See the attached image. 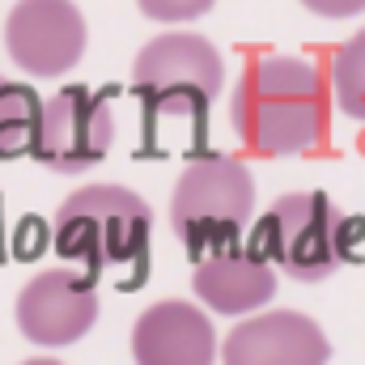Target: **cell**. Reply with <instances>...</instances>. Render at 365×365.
I'll list each match as a JSON object with an SVG mask.
<instances>
[{"instance_id": "6da1fadb", "label": "cell", "mask_w": 365, "mask_h": 365, "mask_svg": "<svg viewBox=\"0 0 365 365\" xmlns=\"http://www.w3.org/2000/svg\"><path fill=\"white\" fill-rule=\"evenodd\" d=\"M331 93L323 73L302 56H259L230 93V123L247 149L297 158L327 140Z\"/></svg>"}, {"instance_id": "7a4b0ae2", "label": "cell", "mask_w": 365, "mask_h": 365, "mask_svg": "<svg viewBox=\"0 0 365 365\" xmlns=\"http://www.w3.org/2000/svg\"><path fill=\"white\" fill-rule=\"evenodd\" d=\"M153 208L119 182H90L56 208L51 242L68 264H81L90 276L140 268L149 259Z\"/></svg>"}, {"instance_id": "3957f363", "label": "cell", "mask_w": 365, "mask_h": 365, "mask_svg": "<svg viewBox=\"0 0 365 365\" xmlns=\"http://www.w3.org/2000/svg\"><path fill=\"white\" fill-rule=\"evenodd\" d=\"M361 225L349 221L327 191H289L259 217L251 242L289 280H327L349 255Z\"/></svg>"}, {"instance_id": "277c9868", "label": "cell", "mask_w": 365, "mask_h": 365, "mask_svg": "<svg viewBox=\"0 0 365 365\" xmlns=\"http://www.w3.org/2000/svg\"><path fill=\"white\" fill-rule=\"evenodd\" d=\"M251 212H255V179L251 166L234 153L195 158L179 175L170 195V225L191 259L242 238Z\"/></svg>"}, {"instance_id": "5b68a950", "label": "cell", "mask_w": 365, "mask_h": 365, "mask_svg": "<svg viewBox=\"0 0 365 365\" xmlns=\"http://www.w3.org/2000/svg\"><path fill=\"white\" fill-rule=\"evenodd\" d=\"M225 86V60L204 34H162L136 51L132 93L145 106V123L162 115L204 119Z\"/></svg>"}, {"instance_id": "8992f818", "label": "cell", "mask_w": 365, "mask_h": 365, "mask_svg": "<svg viewBox=\"0 0 365 365\" xmlns=\"http://www.w3.org/2000/svg\"><path fill=\"white\" fill-rule=\"evenodd\" d=\"M115 145V110L110 98L86 90V86H64L56 98L43 102L38 110V136H34V158L60 175H77L98 166Z\"/></svg>"}, {"instance_id": "52a82bcc", "label": "cell", "mask_w": 365, "mask_h": 365, "mask_svg": "<svg viewBox=\"0 0 365 365\" xmlns=\"http://www.w3.org/2000/svg\"><path fill=\"white\" fill-rule=\"evenodd\" d=\"M86 17L73 0H17L4 21V47L30 77H64L86 56Z\"/></svg>"}, {"instance_id": "ba28073f", "label": "cell", "mask_w": 365, "mask_h": 365, "mask_svg": "<svg viewBox=\"0 0 365 365\" xmlns=\"http://www.w3.org/2000/svg\"><path fill=\"white\" fill-rule=\"evenodd\" d=\"M98 319L93 280H81L73 268H47L17 293V327L38 349H64L90 336Z\"/></svg>"}, {"instance_id": "9c48e42d", "label": "cell", "mask_w": 365, "mask_h": 365, "mask_svg": "<svg viewBox=\"0 0 365 365\" xmlns=\"http://www.w3.org/2000/svg\"><path fill=\"white\" fill-rule=\"evenodd\" d=\"M191 289L217 314H251L276 297V268L264 259L255 242L234 238L195 259Z\"/></svg>"}, {"instance_id": "30bf717a", "label": "cell", "mask_w": 365, "mask_h": 365, "mask_svg": "<svg viewBox=\"0 0 365 365\" xmlns=\"http://www.w3.org/2000/svg\"><path fill=\"white\" fill-rule=\"evenodd\" d=\"M221 357L230 365H319L331 357V344L310 314L268 310L242 319L225 336Z\"/></svg>"}, {"instance_id": "8fae6325", "label": "cell", "mask_w": 365, "mask_h": 365, "mask_svg": "<svg viewBox=\"0 0 365 365\" xmlns=\"http://www.w3.org/2000/svg\"><path fill=\"white\" fill-rule=\"evenodd\" d=\"M132 357L140 365H208L217 357L212 323L200 306L166 297L136 319Z\"/></svg>"}, {"instance_id": "7c38bea8", "label": "cell", "mask_w": 365, "mask_h": 365, "mask_svg": "<svg viewBox=\"0 0 365 365\" xmlns=\"http://www.w3.org/2000/svg\"><path fill=\"white\" fill-rule=\"evenodd\" d=\"M38 110H43V98L30 86H17V81L0 77V162L34 153Z\"/></svg>"}, {"instance_id": "4fadbf2b", "label": "cell", "mask_w": 365, "mask_h": 365, "mask_svg": "<svg viewBox=\"0 0 365 365\" xmlns=\"http://www.w3.org/2000/svg\"><path fill=\"white\" fill-rule=\"evenodd\" d=\"M327 93L336 98V106L349 119L365 123V30H357L349 43L336 47V56H331V90Z\"/></svg>"}, {"instance_id": "5bb4252c", "label": "cell", "mask_w": 365, "mask_h": 365, "mask_svg": "<svg viewBox=\"0 0 365 365\" xmlns=\"http://www.w3.org/2000/svg\"><path fill=\"white\" fill-rule=\"evenodd\" d=\"M140 4V13L145 17H153V21H195V17H204L217 0H136Z\"/></svg>"}, {"instance_id": "9a60e30c", "label": "cell", "mask_w": 365, "mask_h": 365, "mask_svg": "<svg viewBox=\"0 0 365 365\" xmlns=\"http://www.w3.org/2000/svg\"><path fill=\"white\" fill-rule=\"evenodd\" d=\"M302 4L319 17H357V13H365V0H302Z\"/></svg>"}]
</instances>
